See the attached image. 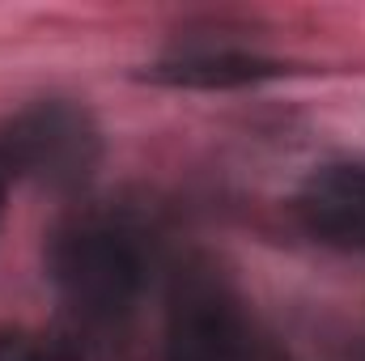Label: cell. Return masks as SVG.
<instances>
[{"label":"cell","mask_w":365,"mask_h":361,"mask_svg":"<svg viewBox=\"0 0 365 361\" xmlns=\"http://www.w3.org/2000/svg\"><path fill=\"white\" fill-rule=\"evenodd\" d=\"M47 276L77 319L115 323L145 289V251L132 230L106 217H77L51 234Z\"/></svg>","instance_id":"1"},{"label":"cell","mask_w":365,"mask_h":361,"mask_svg":"<svg viewBox=\"0 0 365 361\" xmlns=\"http://www.w3.org/2000/svg\"><path fill=\"white\" fill-rule=\"evenodd\" d=\"M264 361H276V357H272V353H268V357H264Z\"/></svg>","instance_id":"8"},{"label":"cell","mask_w":365,"mask_h":361,"mask_svg":"<svg viewBox=\"0 0 365 361\" xmlns=\"http://www.w3.org/2000/svg\"><path fill=\"white\" fill-rule=\"evenodd\" d=\"M297 221L302 230L340 251L365 247V166L357 162H331L319 166L297 191Z\"/></svg>","instance_id":"4"},{"label":"cell","mask_w":365,"mask_h":361,"mask_svg":"<svg viewBox=\"0 0 365 361\" xmlns=\"http://www.w3.org/2000/svg\"><path fill=\"white\" fill-rule=\"evenodd\" d=\"M268 349L251 336L234 298L212 280H187L170 310L166 361H264Z\"/></svg>","instance_id":"3"},{"label":"cell","mask_w":365,"mask_h":361,"mask_svg":"<svg viewBox=\"0 0 365 361\" xmlns=\"http://www.w3.org/2000/svg\"><path fill=\"white\" fill-rule=\"evenodd\" d=\"M280 73H284L280 60H264L255 51L191 47V51L149 64L140 77L153 86H175V90H238V86H259V81L280 77Z\"/></svg>","instance_id":"5"},{"label":"cell","mask_w":365,"mask_h":361,"mask_svg":"<svg viewBox=\"0 0 365 361\" xmlns=\"http://www.w3.org/2000/svg\"><path fill=\"white\" fill-rule=\"evenodd\" d=\"M0 149L17 179L73 187L98 162V128L73 102H34L0 123Z\"/></svg>","instance_id":"2"},{"label":"cell","mask_w":365,"mask_h":361,"mask_svg":"<svg viewBox=\"0 0 365 361\" xmlns=\"http://www.w3.org/2000/svg\"><path fill=\"white\" fill-rule=\"evenodd\" d=\"M0 361H64V349L51 340H38L30 332L0 327Z\"/></svg>","instance_id":"6"},{"label":"cell","mask_w":365,"mask_h":361,"mask_svg":"<svg viewBox=\"0 0 365 361\" xmlns=\"http://www.w3.org/2000/svg\"><path fill=\"white\" fill-rule=\"evenodd\" d=\"M13 183H17V175H13V166H9V158L0 149V213H4V200H9V187Z\"/></svg>","instance_id":"7"}]
</instances>
